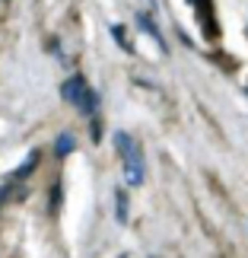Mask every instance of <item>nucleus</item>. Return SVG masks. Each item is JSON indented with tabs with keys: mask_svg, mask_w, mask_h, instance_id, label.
Masks as SVG:
<instances>
[{
	"mask_svg": "<svg viewBox=\"0 0 248 258\" xmlns=\"http://www.w3.org/2000/svg\"><path fill=\"white\" fill-rule=\"evenodd\" d=\"M121 163H124V182L137 188V185H143V178H146V166H143V150L137 144H131L127 150L121 153Z\"/></svg>",
	"mask_w": 248,
	"mask_h": 258,
	"instance_id": "1",
	"label": "nucleus"
},
{
	"mask_svg": "<svg viewBox=\"0 0 248 258\" xmlns=\"http://www.w3.org/2000/svg\"><path fill=\"white\" fill-rule=\"evenodd\" d=\"M86 89H89V83H86V77H80V74H73V77H67V80L61 83V99L67 105H76L80 99L86 96Z\"/></svg>",
	"mask_w": 248,
	"mask_h": 258,
	"instance_id": "2",
	"label": "nucleus"
},
{
	"mask_svg": "<svg viewBox=\"0 0 248 258\" xmlns=\"http://www.w3.org/2000/svg\"><path fill=\"white\" fill-rule=\"evenodd\" d=\"M23 198H29V188L19 185V182H10V178H7V185L0 188V207H4L7 201H23Z\"/></svg>",
	"mask_w": 248,
	"mask_h": 258,
	"instance_id": "3",
	"label": "nucleus"
},
{
	"mask_svg": "<svg viewBox=\"0 0 248 258\" xmlns=\"http://www.w3.org/2000/svg\"><path fill=\"white\" fill-rule=\"evenodd\" d=\"M137 26H140L143 32L150 35V38H153V42L159 45V48H166V38L159 35V29H156V23H153V19H150V13H137Z\"/></svg>",
	"mask_w": 248,
	"mask_h": 258,
	"instance_id": "4",
	"label": "nucleus"
},
{
	"mask_svg": "<svg viewBox=\"0 0 248 258\" xmlns=\"http://www.w3.org/2000/svg\"><path fill=\"white\" fill-rule=\"evenodd\" d=\"M35 166H38V150H32V153H29V160H26L23 166H19L16 172H10V182H26V178L32 175V169H35Z\"/></svg>",
	"mask_w": 248,
	"mask_h": 258,
	"instance_id": "5",
	"label": "nucleus"
},
{
	"mask_svg": "<svg viewBox=\"0 0 248 258\" xmlns=\"http://www.w3.org/2000/svg\"><path fill=\"white\" fill-rule=\"evenodd\" d=\"M76 150V137L70 131H64V134H57V141H54V153L57 156H70Z\"/></svg>",
	"mask_w": 248,
	"mask_h": 258,
	"instance_id": "6",
	"label": "nucleus"
},
{
	"mask_svg": "<svg viewBox=\"0 0 248 258\" xmlns=\"http://www.w3.org/2000/svg\"><path fill=\"white\" fill-rule=\"evenodd\" d=\"M76 108H80V115H96V108H99V93H96V89H86V96L76 102Z\"/></svg>",
	"mask_w": 248,
	"mask_h": 258,
	"instance_id": "7",
	"label": "nucleus"
},
{
	"mask_svg": "<svg viewBox=\"0 0 248 258\" xmlns=\"http://www.w3.org/2000/svg\"><path fill=\"white\" fill-rule=\"evenodd\" d=\"M115 211H118V223H127V195H124V188L115 191Z\"/></svg>",
	"mask_w": 248,
	"mask_h": 258,
	"instance_id": "8",
	"label": "nucleus"
},
{
	"mask_svg": "<svg viewBox=\"0 0 248 258\" xmlns=\"http://www.w3.org/2000/svg\"><path fill=\"white\" fill-rule=\"evenodd\" d=\"M131 144H137V141H134V137L127 134V131H115V150H118V156H121Z\"/></svg>",
	"mask_w": 248,
	"mask_h": 258,
	"instance_id": "9",
	"label": "nucleus"
},
{
	"mask_svg": "<svg viewBox=\"0 0 248 258\" xmlns=\"http://www.w3.org/2000/svg\"><path fill=\"white\" fill-rule=\"evenodd\" d=\"M112 35H115V42L124 48V51H131V42H127V35H124V29L121 26H112Z\"/></svg>",
	"mask_w": 248,
	"mask_h": 258,
	"instance_id": "10",
	"label": "nucleus"
}]
</instances>
